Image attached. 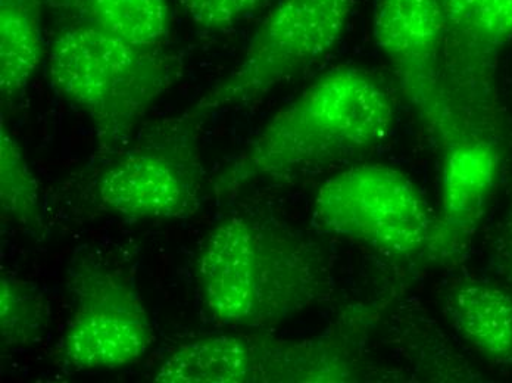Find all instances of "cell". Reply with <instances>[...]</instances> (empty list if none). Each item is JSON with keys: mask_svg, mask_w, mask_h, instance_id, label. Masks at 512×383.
Returning a JSON list of instances; mask_svg holds the SVG:
<instances>
[{"mask_svg": "<svg viewBox=\"0 0 512 383\" xmlns=\"http://www.w3.org/2000/svg\"><path fill=\"white\" fill-rule=\"evenodd\" d=\"M206 310L231 328L267 329L329 294L330 272L317 245L277 221L234 214L206 236L196 257Z\"/></svg>", "mask_w": 512, "mask_h": 383, "instance_id": "6da1fadb", "label": "cell"}, {"mask_svg": "<svg viewBox=\"0 0 512 383\" xmlns=\"http://www.w3.org/2000/svg\"><path fill=\"white\" fill-rule=\"evenodd\" d=\"M393 123L392 96L373 74L332 68L271 117L220 174L217 189L236 192L348 160L382 143Z\"/></svg>", "mask_w": 512, "mask_h": 383, "instance_id": "7a4b0ae2", "label": "cell"}, {"mask_svg": "<svg viewBox=\"0 0 512 383\" xmlns=\"http://www.w3.org/2000/svg\"><path fill=\"white\" fill-rule=\"evenodd\" d=\"M56 92L92 121L103 151H120L152 105L179 80V58L73 23L49 51Z\"/></svg>", "mask_w": 512, "mask_h": 383, "instance_id": "3957f363", "label": "cell"}, {"mask_svg": "<svg viewBox=\"0 0 512 383\" xmlns=\"http://www.w3.org/2000/svg\"><path fill=\"white\" fill-rule=\"evenodd\" d=\"M204 118L195 110L168 118L121 152L93 186L98 207L127 220H181L198 213Z\"/></svg>", "mask_w": 512, "mask_h": 383, "instance_id": "277c9868", "label": "cell"}, {"mask_svg": "<svg viewBox=\"0 0 512 383\" xmlns=\"http://www.w3.org/2000/svg\"><path fill=\"white\" fill-rule=\"evenodd\" d=\"M324 232L396 258L439 257V224L417 186L402 171L362 164L330 177L312 207Z\"/></svg>", "mask_w": 512, "mask_h": 383, "instance_id": "5b68a950", "label": "cell"}, {"mask_svg": "<svg viewBox=\"0 0 512 383\" xmlns=\"http://www.w3.org/2000/svg\"><path fill=\"white\" fill-rule=\"evenodd\" d=\"M161 383H349L359 367L336 339L223 333L174 348L154 376Z\"/></svg>", "mask_w": 512, "mask_h": 383, "instance_id": "8992f818", "label": "cell"}, {"mask_svg": "<svg viewBox=\"0 0 512 383\" xmlns=\"http://www.w3.org/2000/svg\"><path fill=\"white\" fill-rule=\"evenodd\" d=\"M355 0H277L233 71L193 108L242 107L329 54L348 27Z\"/></svg>", "mask_w": 512, "mask_h": 383, "instance_id": "52a82bcc", "label": "cell"}, {"mask_svg": "<svg viewBox=\"0 0 512 383\" xmlns=\"http://www.w3.org/2000/svg\"><path fill=\"white\" fill-rule=\"evenodd\" d=\"M73 314L62 354L78 372L115 370L142 360L154 326L127 277L95 255H80L67 273Z\"/></svg>", "mask_w": 512, "mask_h": 383, "instance_id": "ba28073f", "label": "cell"}, {"mask_svg": "<svg viewBox=\"0 0 512 383\" xmlns=\"http://www.w3.org/2000/svg\"><path fill=\"white\" fill-rule=\"evenodd\" d=\"M373 36L426 129L443 146L461 136L443 82L439 0H376Z\"/></svg>", "mask_w": 512, "mask_h": 383, "instance_id": "9c48e42d", "label": "cell"}, {"mask_svg": "<svg viewBox=\"0 0 512 383\" xmlns=\"http://www.w3.org/2000/svg\"><path fill=\"white\" fill-rule=\"evenodd\" d=\"M495 146L476 136L461 135L443 146L439 224V257L451 254L476 226L498 179Z\"/></svg>", "mask_w": 512, "mask_h": 383, "instance_id": "30bf717a", "label": "cell"}, {"mask_svg": "<svg viewBox=\"0 0 512 383\" xmlns=\"http://www.w3.org/2000/svg\"><path fill=\"white\" fill-rule=\"evenodd\" d=\"M443 82L449 102L464 92L487 58L512 42V0H439Z\"/></svg>", "mask_w": 512, "mask_h": 383, "instance_id": "8fae6325", "label": "cell"}, {"mask_svg": "<svg viewBox=\"0 0 512 383\" xmlns=\"http://www.w3.org/2000/svg\"><path fill=\"white\" fill-rule=\"evenodd\" d=\"M452 328L493 363L512 364V298L486 283H460L445 295Z\"/></svg>", "mask_w": 512, "mask_h": 383, "instance_id": "7c38bea8", "label": "cell"}, {"mask_svg": "<svg viewBox=\"0 0 512 383\" xmlns=\"http://www.w3.org/2000/svg\"><path fill=\"white\" fill-rule=\"evenodd\" d=\"M42 56V0H0V96L5 107L26 96Z\"/></svg>", "mask_w": 512, "mask_h": 383, "instance_id": "4fadbf2b", "label": "cell"}, {"mask_svg": "<svg viewBox=\"0 0 512 383\" xmlns=\"http://www.w3.org/2000/svg\"><path fill=\"white\" fill-rule=\"evenodd\" d=\"M51 8L131 45L159 48L170 33L167 0H46Z\"/></svg>", "mask_w": 512, "mask_h": 383, "instance_id": "5bb4252c", "label": "cell"}, {"mask_svg": "<svg viewBox=\"0 0 512 383\" xmlns=\"http://www.w3.org/2000/svg\"><path fill=\"white\" fill-rule=\"evenodd\" d=\"M0 211L26 229H43L39 183L31 173L20 143L5 127L0 130Z\"/></svg>", "mask_w": 512, "mask_h": 383, "instance_id": "9a60e30c", "label": "cell"}, {"mask_svg": "<svg viewBox=\"0 0 512 383\" xmlns=\"http://www.w3.org/2000/svg\"><path fill=\"white\" fill-rule=\"evenodd\" d=\"M49 326V307L34 283L6 274L0 279V338L2 347L39 344Z\"/></svg>", "mask_w": 512, "mask_h": 383, "instance_id": "2e32d148", "label": "cell"}, {"mask_svg": "<svg viewBox=\"0 0 512 383\" xmlns=\"http://www.w3.org/2000/svg\"><path fill=\"white\" fill-rule=\"evenodd\" d=\"M184 12L205 30H226L251 17L265 0H180Z\"/></svg>", "mask_w": 512, "mask_h": 383, "instance_id": "e0dca14e", "label": "cell"}]
</instances>
